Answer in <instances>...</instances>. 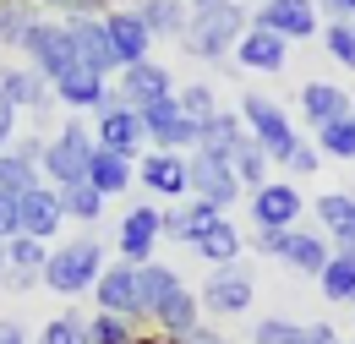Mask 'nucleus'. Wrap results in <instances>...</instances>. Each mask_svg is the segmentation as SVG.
<instances>
[{
    "instance_id": "nucleus-1",
    "label": "nucleus",
    "mask_w": 355,
    "mask_h": 344,
    "mask_svg": "<svg viewBox=\"0 0 355 344\" xmlns=\"http://www.w3.org/2000/svg\"><path fill=\"white\" fill-rule=\"evenodd\" d=\"M241 33H246V6L241 0H202L186 17L180 49L191 60H230V49L241 44Z\"/></svg>"
},
{
    "instance_id": "nucleus-2",
    "label": "nucleus",
    "mask_w": 355,
    "mask_h": 344,
    "mask_svg": "<svg viewBox=\"0 0 355 344\" xmlns=\"http://www.w3.org/2000/svg\"><path fill=\"white\" fill-rule=\"evenodd\" d=\"M98 273H104V246L93 235H77V241H66V246L49 252L39 284H49L55 295H88Z\"/></svg>"
},
{
    "instance_id": "nucleus-3",
    "label": "nucleus",
    "mask_w": 355,
    "mask_h": 344,
    "mask_svg": "<svg viewBox=\"0 0 355 344\" xmlns=\"http://www.w3.org/2000/svg\"><path fill=\"white\" fill-rule=\"evenodd\" d=\"M235 115L246 121V137H252V142L268 153V164H290V153L301 148V137H295L290 115H284V110H279L268 93H246Z\"/></svg>"
},
{
    "instance_id": "nucleus-4",
    "label": "nucleus",
    "mask_w": 355,
    "mask_h": 344,
    "mask_svg": "<svg viewBox=\"0 0 355 344\" xmlns=\"http://www.w3.org/2000/svg\"><path fill=\"white\" fill-rule=\"evenodd\" d=\"M252 246H257L263 257L290 262L295 273H311V279H317V273L328 268V257H334L328 235H322V230H301V224H290V230H257Z\"/></svg>"
},
{
    "instance_id": "nucleus-5",
    "label": "nucleus",
    "mask_w": 355,
    "mask_h": 344,
    "mask_svg": "<svg viewBox=\"0 0 355 344\" xmlns=\"http://www.w3.org/2000/svg\"><path fill=\"white\" fill-rule=\"evenodd\" d=\"M93 131L83 121H66V126L55 131L44 142V159H39V175H44L49 186H77V180H88V159H93Z\"/></svg>"
},
{
    "instance_id": "nucleus-6",
    "label": "nucleus",
    "mask_w": 355,
    "mask_h": 344,
    "mask_svg": "<svg viewBox=\"0 0 355 344\" xmlns=\"http://www.w3.org/2000/svg\"><path fill=\"white\" fill-rule=\"evenodd\" d=\"M257 295V284H252V268L235 257V262H219L214 273H208V284L197 290V306L202 311H214V317H241L246 306Z\"/></svg>"
},
{
    "instance_id": "nucleus-7",
    "label": "nucleus",
    "mask_w": 355,
    "mask_h": 344,
    "mask_svg": "<svg viewBox=\"0 0 355 344\" xmlns=\"http://www.w3.org/2000/svg\"><path fill=\"white\" fill-rule=\"evenodd\" d=\"M137 115H142V137H148L153 148H164V153L197 148V121H191V115L180 110V98H175V93H164V98L142 104Z\"/></svg>"
},
{
    "instance_id": "nucleus-8",
    "label": "nucleus",
    "mask_w": 355,
    "mask_h": 344,
    "mask_svg": "<svg viewBox=\"0 0 355 344\" xmlns=\"http://www.w3.org/2000/svg\"><path fill=\"white\" fill-rule=\"evenodd\" d=\"M186 191L202 197V203H214V208L224 214V208L241 197V180H235V170H230V159H214V153L191 148V159H186Z\"/></svg>"
},
{
    "instance_id": "nucleus-9",
    "label": "nucleus",
    "mask_w": 355,
    "mask_h": 344,
    "mask_svg": "<svg viewBox=\"0 0 355 344\" xmlns=\"http://www.w3.org/2000/svg\"><path fill=\"white\" fill-rule=\"evenodd\" d=\"M22 55H28V66H33L44 83H55V77H60V71L77 60V55H71V39H66V22H44V17L28 28Z\"/></svg>"
},
{
    "instance_id": "nucleus-10",
    "label": "nucleus",
    "mask_w": 355,
    "mask_h": 344,
    "mask_svg": "<svg viewBox=\"0 0 355 344\" xmlns=\"http://www.w3.org/2000/svg\"><path fill=\"white\" fill-rule=\"evenodd\" d=\"M49 93H55L66 110H93V115L115 104V87H110V77H98L93 66H77V60H71V66H66V71L49 83Z\"/></svg>"
},
{
    "instance_id": "nucleus-11",
    "label": "nucleus",
    "mask_w": 355,
    "mask_h": 344,
    "mask_svg": "<svg viewBox=\"0 0 355 344\" xmlns=\"http://www.w3.org/2000/svg\"><path fill=\"white\" fill-rule=\"evenodd\" d=\"M66 39H71V55H77V66H93L98 77L121 71V60H115V44H110V28H104V17H66Z\"/></svg>"
},
{
    "instance_id": "nucleus-12",
    "label": "nucleus",
    "mask_w": 355,
    "mask_h": 344,
    "mask_svg": "<svg viewBox=\"0 0 355 344\" xmlns=\"http://www.w3.org/2000/svg\"><path fill=\"white\" fill-rule=\"evenodd\" d=\"M66 224V208H60V191L39 180L33 191L17 197V235H33V241H55V230Z\"/></svg>"
},
{
    "instance_id": "nucleus-13",
    "label": "nucleus",
    "mask_w": 355,
    "mask_h": 344,
    "mask_svg": "<svg viewBox=\"0 0 355 344\" xmlns=\"http://www.w3.org/2000/svg\"><path fill=\"white\" fill-rule=\"evenodd\" d=\"M93 142L98 148H110V153H126V159H137L142 153V115H137L132 104H110V110H98V126H93Z\"/></svg>"
},
{
    "instance_id": "nucleus-14",
    "label": "nucleus",
    "mask_w": 355,
    "mask_h": 344,
    "mask_svg": "<svg viewBox=\"0 0 355 344\" xmlns=\"http://www.w3.org/2000/svg\"><path fill=\"white\" fill-rule=\"evenodd\" d=\"M301 191L290 186V180H263L257 191H252V224L257 230H290L295 218H301Z\"/></svg>"
},
{
    "instance_id": "nucleus-15",
    "label": "nucleus",
    "mask_w": 355,
    "mask_h": 344,
    "mask_svg": "<svg viewBox=\"0 0 355 344\" xmlns=\"http://www.w3.org/2000/svg\"><path fill=\"white\" fill-rule=\"evenodd\" d=\"M93 301H98V311H115V317H142L137 311V262H104V273L93 279Z\"/></svg>"
},
{
    "instance_id": "nucleus-16",
    "label": "nucleus",
    "mask_w": 355,
    "mask_h": 344,
    "mask_svg": "<svg viewBox=\"0 0 355 344\" xmlns=\"http://www.w3.org/2000/svg\"><path fill=\"white\" fill-rule=\"evenodd\" d=\"M252 28H268L279 39H311L317 33V0H263Z\"/></svg>"
},
{
    "instance_id": "nucleus-17",
    "label": "nucleus",
    "mask_w": 355,
    "mask_h": 344,
    "mask_svg": "<svg viewBox=\"0 0 355 344\" xmlns=\"http://www.w3.org/2000/svg\"><path fill=\"white\" fill-rule=\"evenodd\" d=\"M159 241H164V214L148 208V203H137L132 214L121 218V235H115L121 257L126 262H153V246H159Z\"/></svg>"
},
{
    "instance_id": "nucleus-18",
    "label": "nucleus",
    "mask_w": 355,
    "mask_h": 344,
    "mask_svg": "<svg viewBox=\"0 0 355 344\" xmlns=\"http://www.w3.org/2000/svg\"><path fill=\"white\" fill-rule=\"evenodd\" d=\"M44 262H49V241L11 235V241H6V273H0V284H6V290H33V284L44 279Z\"/></svg>"
},
{
    "instance_id": "nucleus-19",
    "label": "nucleus",
    "mask_w": 355,
    "mask_h": 344,
    "mask_svg": "<svg viewBox=\"0 0 355 344\" xmlns=\"http://www.w3.org/2000/svg\"><path fill=\"white\" fill-rule=\"evenodd\" d=\"M104 28H110V44H115V60H121V66H137V60H148V49H153V33H148V22L137 17L132 6H115V11H104Z\"/></svg>"
},
{
    "instance_id": "nucleus-20",
    "label": "nucleus",
    "mask_w": 355,
    "mask_h": 344,
    "mask_svg": "<svg viewBox=\"0 0 355 344\" xmlns=\"http://www.w3.org/2000/svg\"><path fill=\"white\" fill-rule=\"evenodd\" d=\"M164 93H175V83H170V71H164L159 60L121 66V87H115V98H121V104L142 110V104H153V98H164Z\"/></svg>"
},
{
    "instance_id": "nucleus-21",
    "label": "nucleus",
    "mask_w": 355,
    "mask_h": 344,
    "mask_svg": "<svg viewBox=\"0 0 355 344\" xmlns=\"http://www.w3.org/2000/svg\"><path fill=\"white\" fill-rule=\"evenodd\" d=\"M235 60H241L246 71H284L290 39H279V33H268V28H246L241 44H235Z\"/></svg>"
},
{
    "instance_id": "nucleus-22",
    "label": "nucleus",
    "mask_w": 355,
    "mask_h": 344,
    "mask_svg": "<svg viewBox=\"0 0 355 344\" xmlns=\"http://www.w3.org/2000/svg\"><path fill=\"white\" fill-rule=\"evenodd\" d=\"M137 180H142L153 197H186V159H180V153H164V148H153V153H142Z\"/></svg>"
},
{
    "instance_id": "nucleus-23",
    "label": "nucleus",
    "mask_w": 355,
    "mask_h": 344,
    "mask_svg": "<svg viewBox=\"0 0 355 344\" xmlns=\"http://www.w3.org/2000/svg\"><path fill=\"white\" fill-rule=\"evenodd\" d=\"M317 230L334 246H355V191H322L317 197Z\"/></svg>"
},
{
    "instance_id": "nucleus-24",
    "label": "nucleus",
    "mask_w": 355,
    "mask_h": 344,
    "mask_svg": "<svg viewBox=\"0 0 355 344\" xmlns=\"http://www.w3.org/2000/svg\"><path fill=\"white\" fill-rule=\"evenodd\" d=\"M0 93H6L17 110H33V115H44L49 98H55V93H49V83L33 71V66H6V71H0Z\"/></svg>"
},
{
    "instance_id": "nucleus-25",
    "label": "nucleus",
    "mask_w": 355,
    "mask_h": 344,
    "mask_svg": "<svg viewBox=\"0 0 355 344\" xmlns=\"http://www.w3.org/2000/svg\"><path fill=\"white\" fill-rule=\"evenodd\" d=\"M241 142H246V121H241L235 110H214V115L197 126V148L214 153V159H230Z\"/></svg>"
},
{
    "instance_id": "nucleus-26",
    "label": "nucleus",
    "mask_w": 355,
    "mask_h": 344,
    "mask_svg": "<svg viewBox=\"0 0 355 344\" xmlns=\"http://www.w3.org/2000/svg\"><path fill=\"white\" fill-rule=\"evenodd\" d=\"M175 290H180L175 268H164V262H137V311H142V317H153Z\"/></svg>"
},
{
    "instance_id": "nucleus-27",
    "label": "nucleus",
    "mask_w": 355,
    "mask_h": 344,
    "mask_svg": "<svg viewBox=\"0 0 355 344\" xmlns=\"http://www.w3.org/2000/svg\"><path fill=\"white\" fill-rule=\"evenodd\" d=\"M88 180L104 191V197H121L126 186L137 180V159H126V153H110V148H93L88 159Z\"/></svg>"
},
{
    "instance_id": "nucleus-28",
    "label": "nucleus",
    "mask_w": 355,
    "mask_h": 344,
    "mask_svg": "<svg viewBox=\"0 0 355 344\" xmlns=\"http://www.w3.org/2000/svg\"><path fill=\"white\" fill-rule=\"evenodd\" d=\"M132 11L148 22V33H153V39H180V33H186V17H191V6H186V0H137Z\"/></svg>"
},
{
    "instance_id": "nucleus-29",
    "label": "nucleus",
    "mask_w": 355,
    "mask_h": 344,
    "mask_svg": "<svg viewBox=\"0 0 355 344\" xmlns=\"http://www.w3.org/2000/svg\"><path fill=\"white\" fill-rule=\"evenodd\" d=\"M191 246H197V257H202V262H214V268H219V262H235V257H241V246H246V241H241V230L219 214L202 235H197V241H191Z\"/></svg>"
},
{
    "instance_id": "nucleus-30",
    "label": "nucleus",
    "mask_w": 355,
    "mask_h": 344,
    "mask_svg": "<svg viewBox=\"0 0 355 344\" xmlns=\"http://www.w3.org/2000/svg\"><path fill=\"white\" fill-rule=\"evenodd\" d=\"M317 279H322V295L334 306H355V246H339Z\"/></svg>"
},
{
    "instance_id": "nucleus-31",
    "label": "nucleus",
    "mask_w": 355,
    "mask_h": 344,
    "mask_svg": "<svg viewBox=\"0 0 355 344\" xmlns=\"http://www.w3.org/2000/svg\"><path fill=\"white\" fill-rule=\"evenodd\" d=\"M301 115L311 126L339 121V115H350V98H345V87H334V83H306L301 87Z\"/></svg>"
},
{
    "instance_id": "nucleus-32",
    "label": "nucleus",
    "mask_w": 355,
    "mask_h": 344,
    "mask_svg": "<svg viewBox=\"0 0 355 344\" xmlns=\"http://www.w3.org/2000/svg\"><path fill=\"white\" fill-rule=\"evenodd\" d=\"M153 322H159V328H164L170 339H180V334H191V328L202 322V306H197V295H191V290L180 284L175 295H170V301L153 311Z\"/></svg>"
},
{
    "instance_id": "nucleus-33",
    "label": "nucleus",
    "mask_w": 355,
    "mask_h": 344,
    "mask_svg": "<svg viewBox=\"0 0 355 344\" xmlns=\"http://www.w3.org/2000/svg\"><path fill=\"white\" fill-rule=\"evenodd\" d=\"M214 218H219V208H214V203H202V197H191L186 208H175V214H164V235H170V241H186V246H191V241H197V235H202V230H208Z\"/></svg>"
},
{
    "instance_id": "nucleus-34",
    "label": "nucleus",
    "mask_w": 355,
    "mask_h": 344,
    "mask_svg": "<svg viewBox=\"0 0 355 344\" xmlns=\"http://www.w3.org/2000/svg\"><path fill=\"white\" fill-rule=\"evenodd\" d=\"M60 191V208H66V218H77V224H98L104 218V191L93 186V180H77V186H55Z\"/></svg>"
},
{
    "instance_id": "nucleus-35",
    "label": "nucleus",
    "mask_w": 355,
    "mask_h": 344,
    "mask_svg": "<svg viewBox=\"0 0 355 344\" xmlns=\"http://www.w3.org/2000/svg\"><path fill=\"white\" fill-rule=\"evenodd\" d=\"M317 153L355 164V110L339 115V121H322V126H317Z\"/></svg>"
},
{
    "instance_id": "nucleus-36",
    "label": "nucleus",
    "mask_w": 355,
    "mask_h": 344,
    "mask_svg": "<svg viewBox=\"0 0 355 344\" xmlns=\"http://www.w3.org/2000/svg\"><path fill=\"white\" fill-rule=\"evenodd\" d=\"M230 170H235V180H241V191H257V186L268 180V153L246 137V142L230 153Z\"/></svg>"
},
{
    "instance_id": "nucleus-37",
    "label": "nucleus",
    "mask_w": 355,
    "mask_h": 344,
    "mask_svg": "<svg viewBox=\"0 0 355 344\" xmlns=\"http://www.w3.org/2000/svg\"><path fill=\"white\" fill-rule=\"evenodd\" d=\"M33 6H39V0H0V44H11V49H22V39H28V28L39 22V17H33Z\"/></svg>"
},
{
    "instance_id": "nucleus-38",
    "label": "nucleus",
    "mask_w": 355,
    "mask_h": 344,
    "mask_svg": "<svg viewBox=\"0 0 355 344\" xmlns=\"http://www.w3.org/2000/svg\"><path fill=\"white\" fill-rule=\"evenodd\" d=\"M137 328L132 317H115V311H93L88 317V344H132Z\"/></svg>"
},
{
    "instance_id": "nucleus-39",
    "label": "nucleus",
    "mask_w": 355,
    "mask_h": 344,
    "mask_svg": "<svg viewBox=\"0 0 355 344\" xmlns=\"http://www.w3.org/2000/svg\"><path fill=\"white\" fill-rule=\"evenodd\" d=\"M39 344H88V317H77V311H60V317H49Z\"/></svg>"
},
{
    "instance_id": "nucleus-40",
    "label": "nucleus",
    "mask_w": 355,
    "mask_h": 344,
    "mask_svg": "<svg viewBox=\"0 0 355 344\" xmlns=\"http://www.w3.org/2000/svg\"><path fill=\"white\" fill-rule=\"evenodd\" d=\"M175 98H180V110H186V115H191L197 126H202V121H208V115L219 110V98H214V87H208V83H186Z\"/></svg>"
},
{
    "instance_id": "nucleus-41",
    "label": "nucleus",
    "mask_w": 355,
    "mask_h": 344,
    "mask_svg": "<svg viewBox=\"0 0 355 344\" xmlns=\"http://www.w3.org/2000/svg\"><path fill=\"white\" fill-rule=\"evenodd\" d=\"M322 44H328V55H334L339 66H350V71H355V22H328Z\"/></svg>"
},
{
    "instance_id": "nucleus-42",
    "label": "nucleus",
    "mask_w": 355,
    "mask_h": 344,
    "mask_svg": "<svg viewBox=\"0 0 355 344\" xmlns=\"http://www.w3.org/2000/svg\"><path fill=\"white\" fill-rule=\"evenodd\" d=\"M290 334H295L290 317H263V322L252 328V344H290Z\"/></svg>"
},
{
    "instance_id": "nucleus-43",
    "label": "nucleus",
    "mask_w": 355,
    "mask_h": 344,
    "mask_svg": "<svg viewBox=\"0 0 355 344\" xmlns=\"http://www.w3.org/2000/svg\"><path fill=\"white\" fill-rule=\"evenodd\" d=\"M290 344H345L328 322H295V334H290Z\"/></svg>"
},
{
    "instance_id": "nucleus-44",
    "label": "nucleus",
    "mask_w": 355,
    "mask_h": 344,
    "mask_svg": "<svg viewBox=\"0 0 355 344\" xmlns=\"http://www.w3.org/2000/svg\"><path fill=\"white\" fill-rule=\"evenodd\" d=\"M17 197H22V191H0V241L17 235Z\"/></svg>"
},
{
    "instance_id": "nucleus-45",
    "label": "nucleus",
    "mask_w": 355,
    "mask_h": 344,
    "mask_svg": "<svg viewBox=\"0 0 355 344\" xmlns=\"http://www.w3.org/2000/svg\"><path fill=\"white\" fill-rule=\"evenodd\" d=\"M17 115H22V110L0 93V153H6V148H11V137H17Z\"/></svg>"
},
{
    "instance_id": "nucleus-46",
    "label": "nucleus",
    "mask_w": 355,
    "mask_h": 344,
    "mask_svg": "<svg viewBox=\"0 0 355 344\" xmlns=\"http://www.w3.org/2000/svg\"><path fill=\"white\" fill-rule=\"evenodd\" d=\"M44 6H55L60 17H98L104 0H44Z\"/></svg>"
},
{
    "instance_id": "nucleus-47",
    "label": "nucleus",
    "mask_w": 355,
    "mask_h": 344,
    "mask_svg": "<svg viewBox=\"0 0 355 344\" xmlns=\"http://www.w3.org/2000/svg\"><path fill=\"white\" fill-rule=\"evenodd\" d=\"M11 153L28 159V164H39L44 159V137H11Z\"/></svg>"
},
{
    "instance_id": "nucleus-48",
    "label": "nucleus",
    "mask_w": 355,
    "mask_h": 344,
    "mask_svg": "<svg viewBox=\"0 0 355 344\" xmlns=\"http://www.w3.org/2000/svg\"><path fill=\"white\" fill-rule=\"evenodd\" d=\"M290 170H295V175H317V148H306V142H301V148L290 153Z\"/></svg>"
},
{
    "instance_id": "nucleus-49",
    "label": "nucleus",
    "mask_w": 355,
    "mask_h": 344,
    "mask_svg": "<svg viewBox=\"0 0 355 344\" xmlns=\"http://www.w3.org/2000/svg\"><path fill=\"white\" fill-rule=\"evenodd\" d=\"M317 11H328L334 22H355V0H317Z\"/></svg>"
},
{
    "instance_id": "nucleus-50",
    "label": "nucleus",
    "mask_w": 355,
    "mask_h": 344,
    "mask_svg": "<svg viewBox=\"0 0 355 344\" xmlns=\"http://www.w3.org/2000/svg\"><path fill=\"white\" fill-rule=\"evenodd\" d=\"M0 344H28V334H22L17 317H0Z\"/></svg>"
},
{
    "instance_id": "nucleus-51",
    "label": "nucleus",
    "mask_w": 355,
    "mask_h": 344,
    "mask_svg": "<svg viewBox=\"0 0 355 344\" xmlns=\"http://www.w3.org/2000/svg\"><path fill=\"white\" fill-rule=\"evenodd\" d=\"M175 344H224V339L214 334V328H202V322H197V328H191V334H180Z\"/></svg>"
},
{
    "instance_id": "nucleus-52",
    "label": "nucleus",
    "mask_w": 355,
    "mask_h": 344,
    "mask_svg": "<svg viewBox=\"0 0 355 344\" xmlns=\"http://www.w3.org/2000/svg\"><path fill=\"white\" fill-rule=\"evenodd\" d=\"M132 344H175V339H170V334H137Z\"/></svg>"
},
{
    "instance_id": "nucleus-53",
    "label": "nucleus",
    "mask_w": 355,
    "mask_h": 344,
    "mask_svg": "<svg viewBox=\"0 0 355 344\" xmlns=\"http://www.w3.org/2000/svg\"><path fill=\"white\" fill-rule=\"evenodd\" d=\"M0 273H6V241H0Z\"/></svg>"
}]
</instances>
